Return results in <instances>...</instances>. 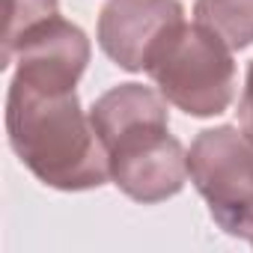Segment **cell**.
<instances>
[{
	"instance_id": "3",
	"label": "cell",
	"mask_w": 253,
	"mask_h": 253,
	"mask_svg": "<svg viewBox=\"0 0 253 253\" xmlns=\"http://www.w3.org/2000/svg\"><path fill=\"white\" fill-rule=\"evenodd\" d=\"M146 72L158 92L188 116H217L235 98L232 48L203 24L179 21L167 30Z\"/></svg>"
},
{
	"instance_id": "1",
	"label": "cell",
	"mask_w": 253,
	"mask_h": 253,
	"mask_svg": "<svg viewBox=\"0 0 253 253\" xmlns=\"http://www.w3.org/2000/svg\"><path fill=\"white\" fill-rule=\"evenodd\" d=\"M167 98L143 84H119L98 95L89 119L107 149L110 182L134 203L176 197L188 182V152L170 134Z\"/></svg>"
},
{
	"instance_id": "5",
	"label": "cell",
	"mask_w": 253,
	"mask_h": 253,
	"mask_svg": "<svg viewBox=\"0 0 253 253\" xmlns=\"http://www.w3.org/2000/svg\"><path fill=\"white\" fill-rule=\"evenodd\" d=\"M0 60H3L0 66L18 63L15 78L30 86L66 92V89H75L81 75L86 72L89 39L78 24L60 15H51L33 24L27 33H21V39Z\"/></svg>"
},
{
	"instance_id": "8",
	"label": "cell",
	"mask_w": 253,
	"mask_h": 253,
	"mask_svg": "<svg viewBox=\"0 0 253 253\" xmlns=\"http://www.w3.org/2000/svg\"><path fill=\"white\" fill-rule=\"evenodd\" d=\"M57 15V0H6V30H3V54L27 33L33 24Z\"/></svg>"
},
{
	"instance_id": "6",
	"label": "cell",
	"mask_w": 253,
	"mask_h": 253,
	"mask_svg": "<svg viewBox=\"0 0 253 253\" xmlns=\"http://www.w3.org/2000/svg\"><path fill=\"white\" fill-rule=\"evenodd\" d=\"M185 21L179 0H110L98 15V45L125 72H146L155 45Z\"/></svg>"
},
{
	"instance_id": "9",
	"label": "cell",
	"mask_w": 253,
	"mask_h": 253,
	"mask_svg": "<svg viewBox=\"0 0 253 253\" xmlns=\"http://www.w3.org/2000/svg\"><path fill=\"white\" fill-rule=\"evenodd\" d=\"M238 122H241V131L253 140V63L247 69V84H244V92L238 101Z\"/></svg>"
},
{
	"instance_id": "2",
	"label": "cell",
	"mask_w": 253,
	"mask_h": 253,
	"mask_svg": "<svg viewBox=\"0 0 253 253\" xmlns=\"http://www.w3.org/2000/svg\"><path fill=\"white\" fill-rule=\"evenodd\" d=\"M6 134L18 161L48 188L92 191L110 179L107 149L75 89L51 92L12 78Z\"/></svg>"
},
{
	"instance_id": "7",
	"label": "cell",
	"mask_w": 253,
	"mask_h": 253,
	"mask_svg": "<svg viewBox=\"0 0 253 253\" xmlns=\"http://www.w3.org/2000/svg\"><path fill=\"white\" fill-rule=\"evenodd\" d=\"M194 15L232 51L253 45V0H197Z\"/></svg>"
},
{
	"instance_id": "4",
	"label": "cell",
	"mask_w": 253,
	"mask_h": 253,
	"mask_svg": "<svg viewBox=\"0 0 253 253\" xmlns=\"http://www.w3.org/2000/svg\"><path fill=\"white\" fill-rule=\"evenodd\" d=\"M188 173L214 223L253 244V140L235 125L200 131L188 152Z\"/></svg>"
}]
</instances>
